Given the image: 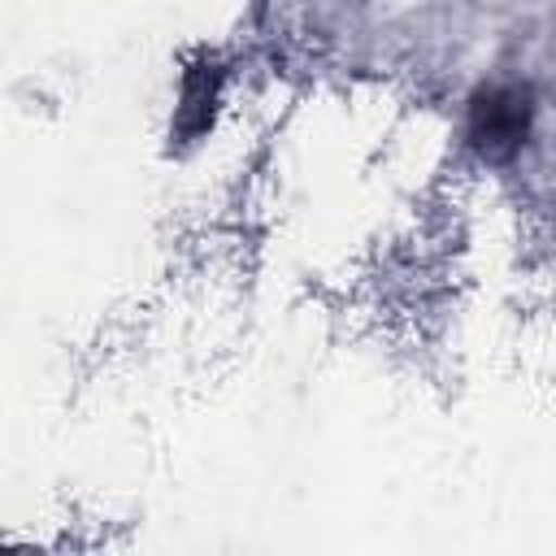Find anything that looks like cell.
Segmentation results:
<instances>
[{"mask_svg": "<svg viewBox=\"0 0 556 556\" xmlns=\"http://www.w3.org/2000/svg\"><path fill=\"white\" fill-rule=\"evenodd\" d=\"M534 122V100L526 87H486L469 109V139L486 161H508Z\"/></svg>", "mask_w": 556, "mask_h": 556, "instance_id": "6da1fadb", "label": "cell"}]
</instances>
